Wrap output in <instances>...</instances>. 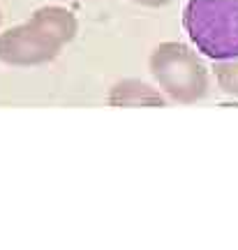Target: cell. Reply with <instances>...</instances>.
<instances>
[{"label":"cell","instance_id":"4","mask_svg":"<svg viewBox=\"0 0 238 250\" xmlns=\"http://www.w3.org/2000/svg\"><path fill=\"white\" fill-rule=\"evenodd\" d=\"M111 107H164L162 93L141 79H123L109 90Z\"/></svg>","mask_w":238,"mask_h":250},{"label":"cell","instance_id":"2","mask_svg":"<svg viewBox=\"0 0 238 250\" xmlns=\"http://www.w3.org/2000/svg\"><path fill=\"white\" fill-rule=\"evenodd\" d=\"M183 26L203 56L238 58V0H187Z\"/></svg>","mask_w":238,"mask_h":250},{"label":"cell","instance_id":"3","mask_svg":"<svg viewBox=\"0 0 238 250\" xmlns=\"http://www.w3.org/2000/svg\"><path fill=\"white\" fill-rule=\"evenodd\" d=\"M148 67L159 88L176 102H197L208 90V72L201 58L180 42H164L155 46Z\"/></svg>","mask_w":238,"mask_h":250},{"label":"cell","instance_id":"5","mask_svg":"<svg viewBox=\"0 0 238 250\" xmlns=\"http://www.w3.org/2000/svg\"><path fill=\"white\" fill-rule=\"evenodd\" d=\"M215 79L227 95L238 98V58H227V61L215 62Z\"/></svg>","mask_w":238,"mask_h":250},{"label":"cell","instance_id":"6","mask_svg":"<svg viewBox=\"0 0 238 250\" xmlns=\"http://www.w3.org/2000/svg\"><path fill=\"white\" fill-rule=\"evenodd\" d=\"M137 5H143V7H164L171 0H134Z\"/></svg>","mask_w":238,"mask_h":250},{"label":"cell","instance_id":"1","mask_svg":"<svg viewBox=\"0 0 238 250\" xmlns=\"http://www.w3.org/2000/svg\"><path fill=\"white\" fill-rule=\"evenodd\" d=\"M77 28V17L67 7H40L26 23L0 33V62L12 67L44 65L74 40Z\"/></svg>","mask_w":238,"mask_h":250}]
</instances>
